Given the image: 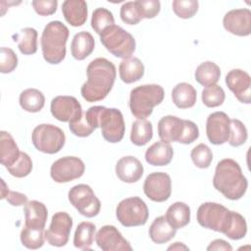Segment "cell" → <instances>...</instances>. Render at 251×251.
I'll return each mask as SVG.
<instances>
[{"mask_svg":"<svg viewBox=\"0 0 251 251\" xmlns=\"http://www.w3.org/2000/svg\"><path fill=\"white\" fill-rule=\"evenodd\" d=\"M143 165L133 156L122 157L116 164V175L120 180L126 183L138 181L143 175Z\"/></svg>","mask_w":251,"mask_h":251,"instance_id":"d6986e66","label":"cell"},{"mask_svg":"<svg viewBox=\"0 0 251 251\" xmlns=\"http://www.w3.org/2000/svg\"><path fill=\"white\" fill-rule=\"evenodd\" d=\"M120 16L122 21L127 25H136L142 20L134 1L124 3L120 10Z\"/></svg>","mask_w":251,"mask_h":251,"instance_id":"f6af8a7d","label":"cell"},{"mask_svg":"<svg viewBox=\"0 0 251 251\" xmlns=\"http://www.w3.org/2000/svg\"><path fill=\"white\" fill-rule=\"evenodd\" d=\"M73 219L66 212H57L52 216L49 228L44 231L45 240L52 246H65L70 237Z\"/></svg>","mask_w":251,"mask_h":251,"instance_id":"7c38bea8","label":"cell"},{"mask_svg":"<svg viewBox=\"0 0 251 251\" xmlns=\"http://www.w3.org/2000/svg\"><path fill=\"white\" fill-rule=\"evenodd\" d=\"M50 111L56 120L68 123L77 121L83 114L81 105L77 99L69 95L54 97L50 104Z\"/></svg>","mask_w":251,"mask_h":251,"instance_id":"5bb4252c","label":"cell"},{"mask_svg":"<svg viewBox=\"0 0 251 251\" xmlns=\"http://www.w3.org/2000/svg\"><path fill=\"white\" fill-rule=\"evenodd\" d=\"M196 89L187 82H179L172 90V100L179 109L193 107L196 103Z\"/></svg>","mask_w":251,"mask_h":251,"instance_id":"d4e9b609","label":"cell"},{"mask_svg":"<svg viewBox=\"0 0 251 251\" xmlns=\"http://www.w3.org/2000/svg\"><path fill=\"white\" fill-rule=\"evenodd\" d=\"M62 13L73 26H80L87 20V4L83 0H66L62 4Z\"/></svg>","mask_w":251,"mask_h":251,"instance_id":"44dd1931","label":"cell"},{"mask_svg":"<svg viewBox=\"0 0 251 251\" xmlns=\"http://www.w3.org/2000/svg\"><path fill=\"white\" fill-rule=\"evenodd\" d=\"M18 66V57L13 49L1 47L0 55V72L2 74L12 73Z\"/></svg>","mask_w":251,"mask_h":251,"instance_id":"ee69618b","label":"cell"},{"mask_svg":"<svg viewBox=\"0 0 251 251\" xmlns=\"http://www.w3.org/2000/svg\"><path fill=\"white\" fill-rule=\"evenodd\" d=\"M201 99L205 106L209 108H215L221 106L224 103L226 99V94L224 89L220 85L214 84L211 86H207L202 90Z\"/></svg>","mask_w":251,"mask_h":251,"instance_id":"8d00e7d4","label":"cell"},{"mask_svg":"<svg viewBox=\"0 0 251 251\" xmlns=\"http://www.w3.org/2000/svg\"><path fill=\"white\" fill-rule=\"evenodd\" d=\"M88 124L96 129L101 128L103 138L110 143L120 142L125 135L123 114L116 108L92 106L84 113Z\"/></svg>","mask_w":251,"mask_h":251,"instance_id":"3957f363","label":"cell"},{"mask_svg":"<svg viewBox=\"0 0 251 251\" xmlns=\"http://www.w3.org/2000/svg\"><path fill=\"white\" fill-rule=\"evenodd\" d=\"M213 185L226 198L238 200L244 196L248 181L242 174L239 164L233 159L226 158L217 164Z\"/></svg>","mask_w":251,"mask_h":251,"instance_id":"7a4b0ae2","label":"cell"},{"mask_svg":"<svg viewBox=\"0 0 251 251\" xmlns=\"http://www.w3.org/2000/svg\"><path fill=\"white\" fill-rule=\"evenodd\" d=\"M193 164L199 169H207L210 167L213 160V153L211 149L204 143L196 145L190 153Z\"/></svg>","mask_w":251,"mask_h":251,"instance_id":"f35d334b","label":"cell"},{"mask_svg":"<svg viewBox=\"0 0 251 251\" xmlns=\"http://www.w3.org/2000/svg\"><path fill=\"white\" fill-rule=\"evenodd\" d=\"M183 129V120L176 116H165L158 123V134L162 141L178 142Z\"/></svg>","mask_w":251,"mask_h":251,"instance_id":"ffe728a7","label":"cell"},{"mask_svg":"<svg viewBox=\"0 0 251 251\" xmlns=\"http://www.w3.org/2000/svg\"><path fill=\"white\" fill-rule=\"evenodd\" d=\"M96 234V226L90 222H81L74 235V245L82 250H89Z\"/></svg>","mask_w":251,"mask_h":251,"instance_id":"d6a6232c","label":"cell"},{"mask_svg":"<svg viewBox=\"0 0 251 251\" xmlns=\"http://www.w3.org/2000/svg\"><path fill=\"white\" fill-rule=\"evenodd\" d=\"M226 83L236 99L245 104L251 102V77L240 69H233L226 75Z\"/></svg>","mask_w":251,"mask_h":251,"instance_id":"e0dca14e","label":"cell"},{"mask_svg":"<svg viewBox=\"0 0 251 251\" xmlns=\"http://www.w3.org/2000/svg\"><path fill=\"white\" fill-rule=\"evenodd\" d=\"M189 248L182 242H175L173 245L168 247V250H188Z\"/></svg>","mask_w":251,"mask_h":251,"instance_id":"816d5d0a","label":"cell"},{"mask_svg":"<svg viewBox=\"0 0 251 251\" xmlns=\"http://www.w3.org/2000/svg\"><path fill=\"white\" fill-rule=\"evenodd\" d=\"M99 35L101 43L115 57L124 60L131 57L135 51L134 37L120 25H110Z\"/></svg>","mask_w":251,"mask_h":251,"instance_id":"8992f818","label":"cell"},{"mask_svg":"<svg viewBox=\"0 0 251 251\" xmlns=\"http://www.w3.org/2000/svg\"><path fill=\"white\" fill-rule=\"evenodd\" d=\"M69 34V28L60 21H52L45 25L40 44L43 58L47 63L57 65L65 59Z\"/></svg>","mask_w":251,"mask_h":251,"instance_id":"277c9868","label":"cell"},{"mask_svg":"<svg viewBox=\"0 0 251 251\" xmlns=\"http://www.w3.org/2000/svg\"><path fill=\"white\" fill-rule=\"evenodd\" d=\"M232 212L222 204L205 202L199 206L196 219L201 226L225 234L230 226Z\"/></svg>","mask_w":251,"mask_h":251,"instance_id":"52a82bcc","label":"cell"},{"mask_svg":"<svg viewBox=\"0 0 251 251\" xmlns=\"http://www.w3.org/2000/svg\"><path fill=\"white\" fill-rule=\"evenodd\" d=\"M19 102L25 111L37 113L44 107L45 96L36 88H27L21 92Z\"/></svg>","mask_w":251,"mask_h":251,"instance_id":"1f68e13d","label":"cell"},{"mask_svg":"<svg viewBox=\"0 0 251 251\" xmlns=\"http://www.w3.org/2000/svg\"><path fill=\"white\" fill-rule=\"evenodd\" d=\"M165 97L164 88L159 84H143L130 91L129 110L137 120L148 118L153 108L161 104Z\"/></svg>","mask_w":251,"mask_h":251,"instance_id":"5b68a950","label":"cell"},{"mask_svg":"<svg viewBox=\"0 0 251 251\" xmlns=\"http://www.w3.org/2000/svg\"><path fill=\"white\" fill-rule=\"evenodd\" d=\"M34 11L39 16H50L53 15L58 6L57 0H34L31 2Z\"/></svg>","mask_w":251,"mask_h":251,"instance_id":"c3c4849f","label":"cell"},{"mask_svg":"<svg viewBox=\"0 0 251 251\" xmlns=\"http://www.w3.org/2000/svg\"><path fill=\"white\" fill-rule=\"evenodd\" d=\"M13 39L24 55H32L37 51V31L33 27L22 28L13 35Z\"/></svg>","mask_w":251,"mask_h":251,"instance_id":"4dcf8cb0","label":"cell"},{"mask_svg":"<svg viewBox=\"0 0 251 251\" xmlns=\"http://www.w3.org/2000/svg\"><path fill=\"white\" fill-rule=\"evenodd\" d=\"M116 217L124 226H139L147 223L149 210L146 203L140 197H128L118 204Z\"/></svg>","mask_w":251,"mask_h":251,"instance_id":"9c48e42d","label":"cell"},{"mask_svg":"<svg viewBox=\"0 0 251 251\" xmlns=\"http://www.w3.org/2000/svg\"><path fill=\"white\" fill-rule=\"evenodd\" d=\"M165 217L174 228H182L190 222V208L184 202H175L168 208Z\"/></svg>","mask_w":251,"mask_h":251,"instance_id":"f1b7e54d","label":"cell"},{"mask_svg":"<svg viewBox=\"0 0 251 251\" xmlns=\"http://www.w3.org/2000/svg\"><path fill=\"white\" fill-rule=\"evenodd\" d=\"M221 76L220 67L212 62L206 61L201 63L194 73V77L196 81L203 86H211L216 84Z\"/></svg>","mask_w":251,"mask_h":251,"instance_id":"f546056e","label":"cell"},{"mask_svg":"<svg viewBox=\"0 0 251 251\" xmlns=\"http://www.w3.org/2000/svg\"><path fill=\"white\" fill-rule=\"evenodd\" d=\"M247 233V224L245 218L237 212H232V219L226 236L232 240H238L243 238Z\"/></svg>","mask_w":251,"mask_h":251,"instance_id":"ab89813d","label":"cell"},{"mask_svg":"<svg viewBox=\"0 0 251 251\" xmlns=\"http://www.w3.org/2000/svg\"><path fill=\"white\" fill-rule=\"evenodd\" d=\"M44 231V228H35L24 226L20 235L22 244L27 249L32 250L42 247L45 240Z\"/></svg>","mask_w":251,"mask_h":251,"instance_id":"e575fe53","label":"cell"},{"mask_svg":"<svg viewBox=\"0 0 251 251\" xmlns=\"http://www.w3.org/2000/svg\"><path fill=\"white\" fill-rule=\"evenodd\" d=\"M225 29L237 36H248L251 33V11L233 9L226 13L223 19Z\"/></svg>","mask_w":251,"mask_h":251,"instance_id":"ac0fdd59","label":"cell"},{"mask_svg":"<svg viewBox=\"0 0 251 251\" xmlns=\"http://www.w3.org/2000/svg\"><path fill=\"white\" fill-rule=\"evenodd\" d=\"M95 241L103 251H131L129 242L114 226H103L95 234Z\"/></svg>","mask_w":251,"mask_h":251,"instance_id":"2e32d148","label":"cell"},{"mask_svg":"<svg viewBox=\"0 0 251 251\" xmlns=\"http://www.w3.org/2000/svg\"><path fill=\"white\" fill-rule=\"evenodd\" d=\"M33 146L46 154L58 153L65 145V132L51 124H41L34 127L31 133Z\"/></svg>","mask_w":251,"mask_h":251,"instance_id":"ba28073f","label":"cell"},{"mask_svg":"<svg viewBox=\"0 0 251 251\" xmlns=\"http://www.w3.org/2000/svg\"><path fill=\"white\" fill-rule=\"evenodd\" d=\"M174 157V149L170 143L157 141L153 143L145 152V160L152 166H167Z\"/></svg>","mask_w":251,"mask_h":251,"instance_id":"603a6c76","label":"cell"},{"mask_svg":"<svg viewBox=\"0 0 251 251\" xmlns=\"http://www.w3.org/2000/svg\"><path fill=\"white\" fill-rule=\"evenodd\" d=\"M144 194L154 202H165L172 194L171 176L163 172L149 174L143 183Z\"/></svg>","mask_w":251,"mask_h":251,"instance_id":"4fadbf2b","label":"cell"},{"mask_svg":"<svg viewBox=\"0 0 251 251\" xmlns=\"http://www.w3.org/2000/svg\"><path fill=\"white\" fill-rule=\"evenodd\" d=\"M199 137V128L195 123L189 120H183V129L178 140L181 144H190Z\"/></svg>","mask_w":251,"mask_h":251,"instance_id":"7dc6e473","label":"cell"},{"mask_svg":"<svg viewBox=\"0 0 251 251\" xmlns=\"http://www.w3.org/2000/svg\"><path fill=\"white\" fill-rule=\"evenodd\" d=\"M6 200L12 206H25L28 202L27 196L18 191H9L6 196Z\"/></svg>","mask_w":251,"mask_h":251,"instance_id":"681fc988","label":"cell"},{"mask_svg":"<svg viewBox=\"0 0 251 251\" xmlns=\"http://www.w3.org/2000/svg\"><path fill=\"white\" fill-rule=\"evenodd\" d=\"M207 250L208 251H213V250H225V251H231L232 250V247L231 245L226 242V240L224 239H215L213 240L209 246L207 247Z\"/></svg>","mask_w":251,"mask_h":251,"instance_id":"f907efd6","label":"cell"},{"mask_svg":"<svg viewBox=\"0 0 251 251\" xmlns=\"http://www.w3.org/2000/svg\"><path fill=\"white\" fill-rule=\"evenodd\" d=\"M87 80L80 88V94L87 102L103 100L112 90L117 72L115 65L106 58L92 60L86 68Z\"/></svg>","mask_w":251,"mask_h":251,"instance_id":"6da1fadb","label":"cell"},{"mask_svg":"<svg viewBox=\"0 0 251 251\" xmlns=\"http://www.w3.org/2000/svg\"><path fill=\"white\" fill-rule=\"evenodd\" d=\"M153 136V126L150 121L136 120L131 125L130 141L136 146L147 144Z\"/></svg>","mask_w":251,"mask_h":251,"instance_id":"836d02e7","label":"cell"},{"mask_svg":"<svg viewBox=\"0 0 251 251\" xmlns=\"http://www.w3.org/2000/svg\"><path fill=\"white\" fill-rule=\"evenodd\" d=\"M134 2L142 19H153L161 10L159 0H136Z\"/></svg>","mask_w":251,"mask_h":251,"instance_id":"7bdbcfd3","label":"cell"},{"mask_svg":"<svg viewBox=\"0 0 251 251\" xmlns=\"http://www.w3.org/2000/svg\"><path fill=\"white\" fill-rule=\"evenodd\" d=\"M68 198L78 213L86 218H93L100 212L101 202L87 184L80 183L73 186L68 193Z\"/></svg>","mask_w":251,"mask_h":251,"instance_id":"30bf717a","label":"cell"},{"mask_svg":"<svg viewBox=\"0 0 251 251\" xmlns=\"http://www.w3.org/2000/svg\"><path fill=\"white\" fill-rule=\"evenodd\" d=\"M85 171L84 163L75 156H66L55 161L50 168V176L56 182H69L82 176Z\"/></svg>","mask_w":251,"mask_h":251,"instance_id":"8fae6325","label":"cell"},{"mask_svg":"<svg viewBox=\"0 0 251 251\" xmlns=\"http://www.w3.org/2000/svg\"><path fill=\"white\" fill-rule=\"evenodd\" d=\"M176 229L174 228L165 216L157 217L149 227V236L156 244H163L175 237Z\"/></svg>","mask_w":251,"mask_h":251,"instance_id":"484cf974","label":"cell"},{"mask_svg":"<svg viewBox=\"0 0 251 251\" xmlns=\"http://www.w3.org/2000/svg\"><path fill=\"white\" fill-rule=\"evenodd\" d=\"M113 25H115V19L112 12L108 9L100 7L93 11L91 17V27L96 33L100 34L105 28Z\"/></svg>","mask_w":251,"mask_h":251,"instance_id":"d590c367","label":"cell"},{"mask_svg":"<svg viewBox=\"0 0 251 251\" xmlns=\"http://www.w3.org/2000/svg\"><path fill=\"white\" fill-rule=\"evenodd\" d=\"M120 78L126 83H132L139 80L144 75V65L136 57L124 59L119 66Z\"/></svg>","mask_w":251,"mask_h":251,"instance_id":"4316f807","label":"cell"},{"mask_svg":"<svg viewBox=\"0 0 251 251\" xmlns=\"http://www.w3.org/2000/svg\"><path fill=\"white\" fill-rule=\"evenodd\" d=\"M95 41L88 31H79L75 34L71 43L72 56L78 61L84 60L94 50Z\"/></svg>","mask_w":251,"mask_h":251,"instance_id":"cb8c5ba5","label":"cell"},{"mask_svg":"<svg viewBox=\"0 0 251 251\" xmlns=\"http://www.w3.org/2000/svg\"><path fill=\"white\" fill-rule=\"evenodd\" d=\"M69 127L72 133L78 137L89 136L94 131V128L88 124L84 113L82 114L81 118H79L77 121L69 123Z\"/></svg>","mask_w":251,"mask_h":251,"instance_id":"bcb514c9","label":"cell"},{"mask_svg":"<svg viewBox=\"0 0 251 251\" xmlns=\"http://www.w3.org/2000/svg\"><path fill=\"white\" fill-rule=\"evenodd\" d=\"M229 117L225 112H214L206 121V134L214 145H222L228 140Z\"/></svg>","mask_w":251,"mask_h":251,"instance_id":"9a60e30c","label":"cell"},{"mask_svg":"<svg viewBox=\"0 0 251 251\" xmlns=\"http://www.w3.org/2000/svg\"><path fill=\"white\" fill-rule=\"evenodd\" d=\"M174 13L181 19H190L198 11L199 3L196 0H175L172 3Z\"/></svg>","mask_w":251,"mask_h":251,"instance_id":"b9f144b4","label":"cell"},{"mask_svg":"<svg viewBox=\"0 0 251 251\" xmlns=\"http://www.w3.org/2000/svg\"><path fill=\"white\" fill-rule=\"evenodd\" d=\"M248 138L247 128L244 124L237 120L232 119L229 122V136H228V143L232 147H238L246 142Z\"/></svg>","mask_w":251,"mask_h":251,"instance_id":"74e56055","label":"cell"},{"mask_svg":"<svg viewBox=\"0 0 251 251\" xmlns=\"http://www.w3.org/2000/svg\"><path fill=\"white\" fill-rule=\"evenodd\" d=\"M25 226L28 227L44 228L48 217L46 206L39 201L31 200L24 206Z\"/></svg>","mask_w":251,"mask_h":251,"instance_id":"7402d4cb","label":"cell"},{"mask_svg":"<svg viewBox=\"0 0 251 251\" xmlns=\"http://www.w3.org/2000/svg\"><path fill=\"white\" fill-rule=\"evenodd\" d=\"M1 196H0V198L1 199H5L6 198V196H7V194H8V192L10 191L9 190V188H8V186L6 185V183H5V181H4V179L2 178L1 179Z\"/></svg>","mask_w":251,"mask_h":251,"instance_id":"f5cc1de1","label":"cell"},{"mask_svg":"<svg viewBox=\"0 0 251 251\" xmlns=\"http://www.w3.org/2000/svg\"><path fill=\"white\" fill-rule=\"evenodd\" d=\"M7 171L15 177H25L31 173L32 161L31 158L25 152H21L19 159L10 167L6 168Z\"/></svg>","mask_w":251,"mask_h":251,"instance_id":"60d3db41","label":"cell"},{"mask_svg":"<svg viewBox=\"0 0 251 251\" xmlns=\"http://www.w3.org/2000/svg\"><path fill=\"white\" fill-rule=\"evenodd\" d=\"M21 151L19 150L16 141L13 136L2 130L0 132V161L3 166L10 167L12 166L20 157Z\"/></svg>","mask_w":251,"mask_h":251,"instance_id":"83f0119b","label":"cell"}]
</instances>
